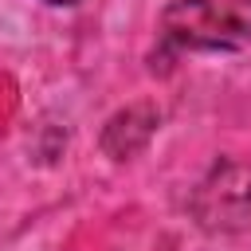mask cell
<instances>
[{"label":"cell","mask_w":251,"mask_h":251,"mask_svg":"<svg viewBox=\"0 0 251 251\" xmlns=\"http://www.w3.org/2000/svg\"><path fill=\"white\" fill-rule=\"evenodd\" d=\"M173 51H243L251 43V0H173L161 12Z\"/></svg>","instance_id":"1"},{"label":"cell","mask_w":251,"mask_h":251,"mask_svg":"<svg viewBox=\"0 0 251 251\" xmlns=\"http://www.w3.org/2000/svg\"><path fill=\"white\" fill-rule=\"evenodd\" d=\"M43 4H51V8H75L78 0H43Z\"/></svg>","instance_id":"2"}]
</instances>
